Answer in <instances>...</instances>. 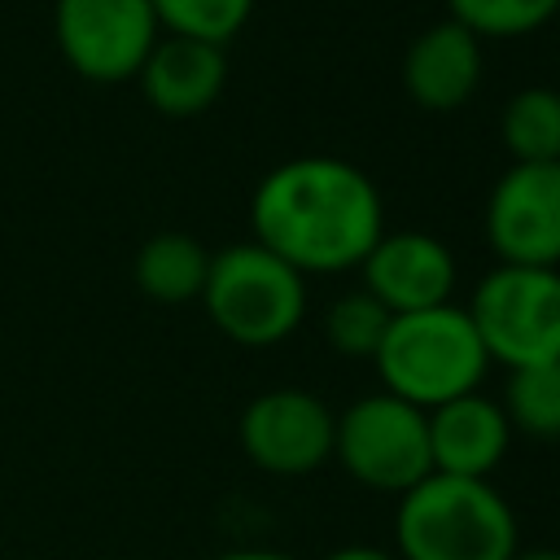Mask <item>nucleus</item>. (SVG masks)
<instances>
[{"label":"nucleus","instance_id":"nucleus-1","mask_svg":"<svg viewBox=\"0 0 560 560\" xmlns=\"http://www.w3.org/2000/svg\"><path fill=\"white\" fill-rule=\"evenodd\" d=\"M254 241L302 276L354 271L385 232V201L368 171L332 153L276 162L249 192Z\"/></svg>","mask_w":560,"mask_h":560},{"label":"nucleus","instance_id":"nucleus-2","mask_svg":"<svg viewBox=\"0 0 560 560\" xmlns=\"http://www.w3.org/2000/svg\"><path fill=\"white\" fill-rule=\"evenodd\" d=\"M394 547L398 560H512L521 525L494 481L429 472L398 494Z\"/></svg>","mask_w":560,"mask_h":560},{"label":"nucleus","instance_id":"nucleus-3","mask_svg":"<svg viewBox=\"0 0 560 560\" xmlns=\"http://www.w3.org/2000/svg\"><path fill=\"white\" fill-rule=\"evenodd\" d=\"M381 389L433 411L459 394L481 389L490 372V354L464 306H429L411 315H389V328L372 354Z\"/></svg>","mask_w":560,"mask_h":560},{"label":"nucleus","instance_id":"nucleus-4","mask_svg":"<svg viewBox=\"0 0 560 560\" xmlns=\"http://www.w3.org/2000/svg\"><path fill=\"white\" fill-rule=\"evenodd\" d=\"M197 302L206 306L210 324L228 341L245 350H267V346L289 341L302 328L306 276L249 236V241H236L210 254L206 289Z\"/></svg>","mask_w":560,"mask_h":560},{"label":"nucleus","instance_id":"nucleus-5","mask_svg":"<svg viewBox=\"0 0 560 560\" xmlns=\"http://www.w3.org/2000/svg\"><path fill=\"white\" fill-rule=\"evenodd\" d=\"M468 319L499 368L560 363V267H508L494 262L472 298Z\"/></svg>","mask_w":560,"mask_h":560},{"label":"nucleus","instance_id":"nucleus-6","mask_svg":"<svg viewBox=\"0 0 560 560\" xmlns=\"http://www.w3.org/2000/svg\"><path fill=\"white\" fill-rule=\"evenodd\" d=\"M332 459L368 490L407 494L433 472L429 420L420 407L376 389L354 398L332 424Z\"/></svg>","mask_w":560,"mask_h":560},{"label":"nucleus","instance_id":"nucleus-7","mask_svg":"<svg viewBox=\"0 0 560 560\" xmlns=\"http://www.w3.org/2000/svg\"><path fill=\"white\" fill-rule=\"evenodd\" d=\"M52 35L74 74L122 83L140 74L162 26L149 0H57Z\"/></svg>","mask_w":560,"mask_h":560},{"label":"nucleus","instance_id":"nucleus-8","mask_svg":"<svg viewBox=\"0 0 560 560\" xmlns=\"http://www.w3.org/2000/svg\"><path fill=\"white\" fill-rule=\"evenodd\" d=\"M481 232L508 267H560V162H508L486 192Z\"/></svg>","mask_w":560,"mask_h":560},{"label":"nucleus","instance_id":"nucleus-9","mask_svg":"<svg viewBox=\"0 0 560 560\" xmlns=\"http://www.w3.org/2000/svg\"><path fill=\"white\" fill-rule=\"evenodd\" d=\"M332 424L337 416L319 394L276 385L245 402L236 442L254 468L271 477H306L332 459Z\"/></svg>","mask_w":560,"mask_h":560},{"label":"nucleus","instance_id":"nucleus-10","mask_svg":"<svg viewBox=\"0 0 560 560\" xmlns=\"http://www.w3.org/2000/svg\"><path fill=\"white\" fill-rule=\"evenodd\" d=\"M359 276H363L359 289H368L389 315L446 306L455 302V284H459L451 245L420 228L381 232L368 258L359 262Z\"/></svg>","mask_w":560,"mask_h":560},{"label":"nucleus","instance_id":"nucleus-11","mask_svg":"<svg viewBox=\"0 0 560 560\" xmlns=\"http://www.w3.org/2000/svg\"><path fill=\"white\" fill-rule=\"evenodd\" d=\"M481 74H486L481 39L451 18L424 26L402 52V92L411 105L429 114L464 109L477 96Z\"/></svg>","mask_w":560,"mask_h":560},{"label":"nucleus","instance_id":"nucleus-12","mask_svg":"<svg viewBox=\"0 0 560 560\" xmlns=\"http://www.w3.org/2000/svg\"><path fill=\"white\" fill-rule=\"evenodd\" d=\"M424 420H429V464H433V472H451V477H486L490 481V472L503 464V455L516 438L499 398H490L481 389L424 411Z\"/></svg>","mask_w":560,"mask_h":560},{"label":"nucleus","instance_id":"nucleus-13","mask_svg":"<svg viewBox=\"0 0 560 560\" xmlns=\"http://www.w3.org/2000/svg\"><path fill=\"white\" fill-rule=\"evenodd\" d=\"M144 101L166 118H197L206 114L228 88V52L206 39L158 35L153 52L140 66Z\"/></svg>","mask_w":560,"mask_h":560},{"label":"nucleus","instance_id":"nucleus-14","mask_svg":"<svg viewBox=\"0 0 560 560\" xmlns=\"http://www.w3.org/2000/svg\"><path fill=\"white\" fill-rule=\"evenodd\" d=\"M210 249L188 232H158L136 249L131 276L136 289L158 306H184L197 302L206 289Z\"/></svg>","mask_w":560,"mask_h":560},{"label":"nucleus","instance_id":"nucleus-15","mask_svg":"<svg viewBox=\"0 0 560 560\" xmlns=\"http://www.w3.org/2000/svg\"><path fill=\"white\" fill-rule=\"evenodd\" d=\"M499 140L512 162H560V92L547 83L516 88L499 114Z\"/></svg>","mask_w":560,"mask_h":560},{"label":"nucleus","instance_id":"nucleus-16","mask_svg":"<svg viewBox=\"0 0 560 560\" xmlns=\"http://www.w3.org/2000/svg\"><path fill=\"white\" fill-rule=\"evenodd\" d=\"M499 407L512 433H525L534 442H556L560 438V363L512 368Z\"/></svg>","mask_w":560,"mask_h":560},{"label":"nucleus","instance_id":"nucleus-17","mask_svg":"<svg viewBox=\"0 0 560 560\" xmlns=\"http://www.w3.org/2000/svg\"><path fill=\"white\" fill-rule=\"evenodd\" d=\"M446 18L486 39H521L560 18V0H446Z\"/></svg>","mask_w":560,"mask_h":560},{"label":"nucleus","instance_id":"nucleus-18","mask_svg":"<svg viewBox=\"0 0 560 560\" xmlns=\"http://www.w3.org/2000/svg\"><path fill=\"white\" fill-rule=\"evenodd\" d=\"M158 13L162 35H184V39H206V44H228L245 31L254 18V0H149Z\"/></svg>","mask_w":560,"mask_h":560},{"label":"nucleus","instance_id":"nucleus-19","mask_svg":"<svg viewBox=\"0 0 560 560\" xmlns=\"http://www.w3.org/2000/svg\"><path fill=\"white\" fill-rule=\"evenodd\" d=\"M385 328H389V311L368 289H350V293L332 298L328 311H324V337L346 359H368L372 363Z\"/></svg>","mask_w":560,"mask_h":560},{"label":"nucleus","instance_id":"nucleus-20","mask_svg":"<svg viewBox=\"0 0 560 560\" xmlns=\"http://www.w3.org/2000/svg\"><path fill=\"white\" fill-rule=\"evenodd\" d=\"M324 560H398V556L385 551V547H376V542H346V547L328 551Z\"/></svg>","mask_w":560,"mask_h":560},{"label":"nucleus","instance_id":"nucleus-21","mask_svg":"<svg viewBox=\"0 0 560 560\" xmlns=\"http://www.w3.org/2000/svg\"><path fill=\"white\" fill-rule=\"evenodd\" d=\"M210 560H293L284 551H262V547H241V551H223V556H210Z\"/></svg>","mask_w":560,"mask_h":560},{"label":"nucleus","instance_id":"nucleus-22","mask_svg":"<svg viewBox=\"0 0 560 560\" xmlns=\"http://www.w3.org/2000/svg\"><path fill=\"white\" fill-rule=\"evenodd\" d=\"M512 560H560V551L556 547H521Z\"/></svg>","mask_w":560,"mask_h":560}]
</instances>
